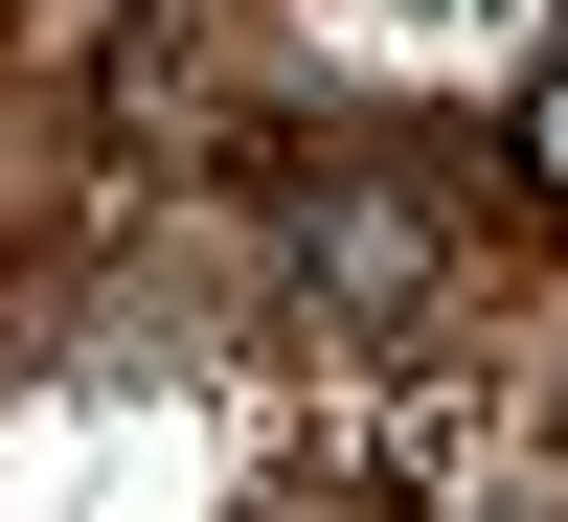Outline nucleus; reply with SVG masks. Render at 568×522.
<instances>
[{
  "instance_id": "f03ea898",
  "label": "nucleus",
  "mask_w": 568,
  "mask_h": 522,
  "mask_svg": "<svg viewBox=\"0 0 568 522\" xmlns=\"http://www.w3.org/2000/svg\"><path fill=\"white\" fill-rule=\"evenodd\" d=\"M524 205L568 227V45H546V69H524Z\"/></svg>"
},
{
  "instance_id": "f257e3e1",
  "label": "nucleus",
  "mask_w": 568,
  "mask_h": 522,
  "mask_svg": "<svg viewBox=\"0 0 568 522\" xmlns=\"http://www.w3.org/2000/svg\"><path fill=\"white\" fill-rule=\"evenodd\" d=\"M273 296L342 318V341H409V318L455 296V205H433L409 160H318L296 205H273Z\"/></svg>"
}]
</instances>
